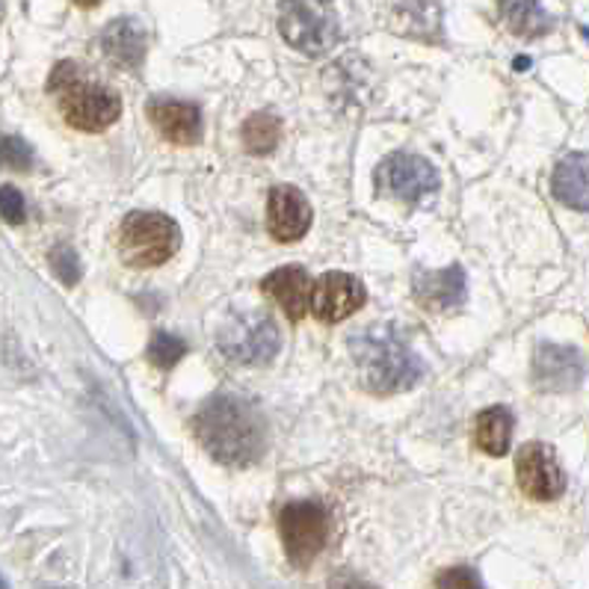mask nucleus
Returning a JSON list of instances; mask_svg holds the SVG:
<instances>
[{"instance_id":"nucleus-15","label":"nucleus","mask_w":589,"mask_h":589,"mask_svg":"<svg viewBox=\"0 0 589 589\" xmlns=\"http://www.w3.org/2000/svg\"><path fill=\"white\" fill-rule=\"evenodd\" d=\"M262 290L270 300H276V305L293 323H300L311 311V290H314V285H311V276L302 267H279V270H273L262 281Z\"/></svg>"},{"instance_id":"nucleus-10","label":"nucleus","mask_w":589,"mask_h":589,"mask_svg":"<svg viewBox=\"0 0 589 589\" xmlns=\"http://www.w3.org/2000/svg\"><path fill=\"white\" fill-rule=\"evenodd\" d=\"M587 377V362L566 344H540L533 353V386L542 394H569Z\"/></svg>"},{"instance_id":"nucleus-20","label":"nucleus","mask_w":589,"mask_h":589,"mask_svg":"<svg viewBox=\"0 0 589 589\" xmlns=\"http://www.w3.org/2000/svg\"><path fill=\"white\" fill-rule=\"evenodd\" d=\"M394 19L409 36L430 40L438 30V7L433 0H394Z\"/></svg>"},{"instance_id":"nucleus-1","label":"nucleus","mask_w":589,"mask_h":589,"mask_svg":"<svg viewBox=\"0 0 589 589\" xmlns=\"http://www.w3.org/2000/svg\"><path fill=\"white\" fill-rule=\"evenodd\" d=\"M196 438L216 463L246 468L264 454L267 426L258 409L232 394H216L193 418Z\"/></svg>"},{"instance_id":"nucleus-5","label":"nucleus","mask_w":589,"mask_h":589,"mask_svg":"<svg viewBox=\"0 0 589 589\" xmlns=\"http://www.w3.org/2000/svg\"><path fill=\"white\" fill-rule=\"evenodd\" d=\"M178 246H181V232L166 213L134 211L119 225V255L122 262L140 270L166 264Z\"/></svg>"},{"instance_id":"nucleus-18","label":"nucleus","mask_w":589,"mask_h":589,"mask_svg":"<svg viewBox=\"0 0 589 589\" xmlns=\"http://www.w3.org/2000/svg\"><path fill=\"white\" fill-rule=\"evenodd\" d=\"M512 412L503 407L484 409L474 421V445L489 456H503L512 442Z\"/></svg>"},{"instance_id":"nucleus-28","label":"nucleus","mask_w":589,"mask_h":589,"mask_svg":"<svg viewBox=\"0 0 589 589\" xmlns=\"http://www.w3.org/2000/svg\"><path fill=\"white\" fill-rule=\"evenodd\" d=\"M75 3H78L80 10H92V7H98L101 0H75Z\"/></svg>"},{"instance_id":"nucleus-13","label":"nucleus","mask_w":589,"mask_h":589,"mask_svg":"<svg viewBox=\"0 0 589 589\" xmlns=\"http://www.w3.org/2000/svg\"><path fill=\"white\" fill-rule=\"evenodd\" d=\"M412 293L421 309L426 311H451L459 309L468 293L463 267H445V270L418 273L412 279Z\"/></svg>"},{"instance_id":"nucleus-6","label":"nucleus","mask_w":589,"mask_h":589,"mask_svg":"<svg viewBox=\"0 0 589 589\" xmlns=\"http://www.w3.org/2000/svg\"><path fill=\"white\" fill-rule=\"evenodd\" d=\"M281 335L270 314L262 311H243L225 320L216 332V347L234 365H267L279 353Z\"/></svg>"},{"instance_id":"nucleus-19","label":"nucleus","mask_w":589,"mask_h":589,"mask_svg":"<svg viewBox=\"0 0 589 589\" xmlns=\"http://www.w3.org/2000/svg\"><path fill=\"white\" fill-rule=\"evenodd\" d=\"M498 3H501V15L507 21V27L515 36L536 40V36H545L551 30L548 12L542 10L536 0H498Z\"/></svg>"},{"instance_id":"nucleus-4","label":"nucleus","mask_w":589,"mask_h":589,"mask_svg":"<svg viewBox=\"0 0 589 589\" xmlns=\"http://www.w3.org/2000/svg\"><path fill=\"white\" fill-rule=\"evenodd\" d=\"M279 33L305 57L329 54L341 40L335 0H279Z\"/></svg>"},{"instance_id":"nucleus-3","label":"nucleus","mask_w":589,"mask_h":589,"mask_svg":"<svg viewBox=\"0 0 589 589\" xmlns=\"http://www.w3.org/2000/svg\"><path fill=\"white\" fill-rule=\"evenodd\" d=\"M48 89L57 96L63 119L84 134H98L116 125V119L122 116V98L107 84L89 80L87 71L71 59L54 68Z\"/></svg>"},{"instance_id":"nucleus-25","label":"nucleus","mask_w":589,"mask_h":589,"mask_svg":"<svg viewBox=\"0 0 589 589\" xmlns=\"http://www.w3.org/2000/svg\"><path fill=\"white\" fill-rule=\"evenodd\" d=\"M0 216L10 225H21L27 220V204H24V196L15 190V187H0Z\"/></svg>"},{"instance_id":"nucleus-14","label":"nucleus","mask_w":589,"mask_h":589,"mask_svg":"<svg viewBox=\"0 0 589 589\" xmlns=\"http://www.w3.org/2000/svg\"><path fill=\"white\" fill-rule=\"evenodd\" d=\"M148 119L157 134L175 145H196L202 140V113L196 104L164 98L148 107Z\"/></svg>"},{"instance_id":"nucleus-7","label":"nucleus","mask_w":589,"mask_h":589,"mask_svg":"<svg viewBox=\"0 0 589 589\" xmlns=\"http://www.w3.org/2000/svg\"><path fill=\"white\" fill-rule=\"evenodd\" d=\"M279 533L285 554L293 566H309L326 548L332 522L323 503L318 501H293L279 515Z\"/></svg>"},{"instance_id":"nucleus-17","label":"nucleus","mask_w":589,"mask_h":589,"mask_svg":"<svg viewBox=\"0 0 589 589\" xmlns=\"http://www.w3.org/2000/svg\"><path fill=\"white\" fill-rule=\"evenodd\" d=\"M551 193L575 211H589V155H566L551 175Z\"/></svg>"},{"instance_id":"nucleus-16","label":"nucleus","mask_w":589,"mask_h":589,"mask_svg":"<svg viewBox=\"0 0 589 589\" xmlns=\"http://www.w3.org/2000/svg\"><path fill=\"white\" fill-rule=\"evenodd\" d=\"M101 51L104 57L119 68H140L148 51L145 27L136 19H116L101 33Z\"/></svg>"},{"instance_id":"nucleus-29","label":"nucleus","mask_w":589,"mask_h":589,"mask_svg":"<svg viewBox=\"0 0 589 589\" xmlns=\"http://www.w3.org/2000/svg\"><path fill=\"white\" fill-rule=\"evenodd\" d=\"M0 589H7V580H3V578H0Z\"/></svg>"},{"instance_id":"nucleus-26","label":"nucleus","mask_w":589,"mask_h":589,"mask_svg":"<svg viewBox=\"0 0 589 589\" xmlns=\"http://www.w3.org/2000/svg\"><path fill=\"white\" fill-rule=\"evenodd\" d=\"M438 589H484V584L468 566H456L438 575Z\"/></svg>"},{"instance_id":"nucleus-9","label":"nucleus","mask_w":589,"mask_h":589,"mask_svg":"<svg viewBox=\"0 0 589 589\" xmlns=\"http://www.w3.org/2000/svg\"><path fill=\"white\" fill-rule=\"evenodd\" d=\"M515 480L531 501H557L566 492L560 459L545 442H531L515 456Z\"/></svg>"},{"instance_id":"nucleus-21","label":"nucleus","mask_w":589,"mask_h":589,"mask_svg":"<svg viewBox=\"0 0 589 589\" xmlns=\"http://www.w3.org/2000/svg\"><path fill=\"white\" fill-rule=\"evenodd\" d=\"M281 140V122L279 116H273V113H255V116L246 119V125H243V145H246V152L249 155H270L276 152V145Z\"/></svg>"},{"instance_id":"nucleus-11","label":"nucleus","mask_w":589,"mask_h":589,"mask_svg":"<svg viewBox=\"0 0 589 589\" xmlns=\"http://www.w3.org/2000/svg\"><path fill=\"white\" fill-rule=\"evenodd\" d=\"M365 285L349 273H323L311 290V314L320 323H341L365 305Z\"/></svg>"},{"instance_id":"nucleus-8","label":"nucleus","mask_w":589,"mask_h":589,"mask_svg":"<svg viewBox=\"0 0 589 589\" xmlns=\"http://www.w3.org/2000/svg\"><path fill=\"white\" fill-rule=\"evenodd\" d=\"M377 190L403 204H418L438 190V173L418 155H391L377 166Z\"/></svg>"},{"instance_id":"nucleus-23","label":"nucleus","mask_w":589,"mask_h":589,"mask_svg":"<svg viewBox=\"0 0 589 589\" xmlns=\"http://www.w3.org/2000/svg\"><path fill=\"white\" fill-rule=\"evenodd\" d=\"M51 270L57 273L59 281L68 285V288H75L80 281V262H78V252L71 249V246H57V249L51 252Z\"/></svg>"},{"instance_id":"nucleus-27","label":"nucleus","mask_w":589,"mask_h":589,"mask_svg":"<svg viewBox=\"0 0 589 589\" xmlns=\"http://www.w3.org/2000/svg\"><path fill=\"white\" fill-rule=\"evenodd\" d=\"M329 589H377V587L367 584V580L356 578L353 571H338V575H332V580H329Z\"/></svg>"},{"instance_id":"nucleus-2","label":"nucleus","mask_w":589,"mask_h":589,"mask_svg":"<svg viewBox=\"0 0 589 589\" xmlns=\"http://www.w3.org/2000/svg\"><path fill=\"white\" fill-rule=\"evenodd\" d=\"M349 356L356 362L362 386L374 394H397L407 391L424 374V362L415 349L400 338L394 326L362 329L349 338Z\"/></svg>"},{"instance_id":"nucleus-24","label":"nucleus","mask_w":589,"mask_h":589,"mask_svg":"<svg viewBox=\"0 0 589 589\" xmlns=\"http://www.w3.org/2000/svg\"><path fill=\"white\" fill-rule=\"evenodd\" d=\"M0 164H7L10 169L27 173L33 166V155H30V145L19 136H3L0 140Z\"/></svg>"},{"instance_id":"nucleus-12","label":"nucleus","mask_w":589,"mask_h":589,"mask_svg":"<svg viewBox=\"0 0 589 589\" xmlns=\"http://www.w3.org/2000/svg\"><path fill=\"white\" fill-rule=\"evenodd\" d=\"M267 225L279 243L302 241L311 229V204L297 187H273L267 202Z\"/></svg>"},{"instance_id":"nucleus-22","label":"nucleus","mask_w":589,"mask_h":589,"mask_svg":"<svg viewBox=\"0 0 589 589\" xmlns=\"http://www.w3.org/2000/svg\"><path fill=\"white\" fill-rule=\"evenodd\" d=\"M184 356H187V344L181 338L169 335V332H157L152 344H148V362L157 370H173Z\"/></svg>"}]
</instances>
